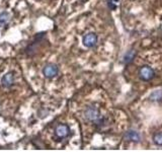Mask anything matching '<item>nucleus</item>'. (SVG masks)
<instances>
[{"mask_svg":"<svg viewBox=\"0 0 162 152\" xmlns=\"http://www.w3.org/2000/svg\"><path fill=\"white\" fill-rule=\"evenodd\" d=\"M55 134L58 138H66V137L70 134V128L67 125L61 124L58 125L55 129Z\"/></svg>","mask_w":162,"mask_h":152,"instance_id":"nucleus-3","label":"nucleus"},{"mask_svg":"<svg viewBox=\"0 0 162 152\" xmlns=\"http://www.w3.org/2000/svg\"><path fill=\"white\" fill-rule=\"evenodd\" d=\"M162 97V91L161 90H156L150 96V100L151 101H159Z\"/></svg>","mask_w":162,"mask_h":152,"instance_id":"nucleus-11","label":"nucleus"},{"mask_svg":"<svg viewBox=\"0 0 162 152\" xmlns=\"http://www.w3.org/2000/svg\"><path fill=\"white\" fill-rule=\"evenodd\" d=\"M139 78L141 79L142 81H150L155 77V71L152 67H150L148 65L142 66L140 69H139Z\"/></svg>","mask_w":162,"mask_h":152,"instance_id":"nucleus-1","label":"nucleus"},{"mask_svg":"<svg viewBox=\"0 0 162 152\" xmlns=\"http://www.w3.org/2000/svg\"><path fill=\"white\" fill-rule=\"evenodd\" d=\"M136 54H137V52L133 50V49L132 50H129L124 56V63L129 64L131 62H133V60L135 59V57H136Z\"/></svg>","mask_w":162,"mask_h":152,"instance_id":"nucleus-8","label":"nucleus"},{"mask_svg":"<svg viewBox=\"0 0 162 152\" xmlns=\"http://www.w3.org/2000/svg\"><path fill=\"white\" fill-rule=\"evenodd\" d=\"M153 142L158 146L162 145V133H156V134L153 136Z\"/></svg>","mask_w":162,"mask_h":152,"instance_id":"nucleus-10","label":"nucleus"},{"mask_svg":"<svg viewBox=\"0 0 162 152\" xmlns=\"http://www.w3.org/2000/svg\"><path fill=\"white\" fill-rule=\"evenodd\" d=\"M14 82V76H13V73H11V72H8V73H6L4 76L2 77V80H1V83L3 86L5 87H9L13 84Z\"/></svg>","mask_w":162,"mask_h":152,"instance_id":"nucleus-6","label":"nucleus"},{"mask_svg":"<svg viewBox=\"0 0 162 152\" xmlns=\"http://www.w3.org/2000/svg\"><path fill=\"white\" fill-rule=\"evenodd\" d=\"M58 73V67L55 64H49L45 68H44V74L46 77L48 78H52L54 76H56Z\"/></svg>","mask_w":162,"mask_h":152,"instance_id":"nucleus-5","label":"nucleus"},{"mask_svg":"<svg viewBox=\"0 0 162 152\" xmlns=\"http://www.w3.org/2000/svg\"><path fill=\"white\" fill-rule=\"evenodd\" d=\"M10 20V15L7 12L0 13V25H6Z\"/></svg>","mask_w":162,"mask_h":152,"instance_id":"nucleus-9","label":"nucleus"},{"mask_svg":"<svg viewBox=\"0 0 162 152\" xmlns=\"http://www.w3.org/2000/svg\"><path fill=\"white\" fill-rule=\"evenodd\" d=\"M126 139L129 140V141H133V142H139L140 141V135H139V133L134 131V130H130L126 133Z\"/></svg>","mask_w":162,"mask_h":152,"instance_id":"nucleus-7","label":"nucleus"},{"mask_svg":"<svg viewBox=\"0 0 162 152\" xmlns=\"http://www.w3.org/2000/svg\"><path fill=\"white\" fill-rule=\"evenodd\" d=\"M85 118L88 121H96L99 118V112L95 106H89L85 111Z\"/></svg>","mask_w":162,"mask_h":152,"instance_id":"nucleus-4","label":"nucleus"},{"mask_svg":"<svg viewBox=\"0 0 162 152\" xmlns=\"http://www.w3.org/2000/svg\"><path fill=\"white\" fill-rule=\"evenodd\" d=\"M97 43V36L93 33H89L83 37V45L87 48L94 47Z\"/></svg>","mask_w":162,"mask_h":152,"instance_id":"nucleus-2","label":"nucleus"}]
</instances>
